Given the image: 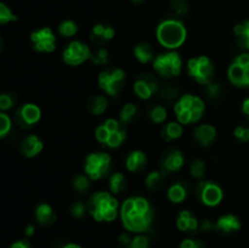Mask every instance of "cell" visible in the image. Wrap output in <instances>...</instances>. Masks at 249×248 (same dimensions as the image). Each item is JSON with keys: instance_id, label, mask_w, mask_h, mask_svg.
<instances>
[{"instance_id": "6da1fadb", "label": "cell", "mask_w": 249, "mask_h": 248, "mask_svg": "<svg viewBox=\"0 0 249 248\" xmlns=\"http://www.w3.org/2000/svg\"><path fill=\"white\" fill-rule=\"evenodd\" d=\"M187 32L184 23L179 19L168 18L157 27V39L167 49H178L186 40Z\"/></svg>"}, {"instance_id": "7a4b0ae2", "label": "cell", "mask_w": 249, "mask_h": 248, "mask_svg": "<svg viewBox=\"0 0 249 248\" xmlns=\"http://www.w3.org/2000/svg\"><path fill=\"white\" fill-rule=\"evenodd\" d=\"M112 168V159L109 155L104 152L90 153L85 160L84 170L92 180H100L109 174Z\"/></svg>"}, {"instance_id": "3957f363", "label": "cell", "mask_w": 249, "mask_h": 248, "mask_svg": "<svg viewBox=\"0 0 249 248\" xmlns=\"http://www.w3.org/2000/svg\"><path fill=\"white\" fill-rule=\"evenodd\" d=\"M187 71L189 74L195 78L199 84H209L214 77V65L208 56L191 58L187 62Z\"/></svg>"}, {"instance_id": "277c9868", "label": "cell", "mask_w": 249, "mask_h": 248, "mask_svg": "<svg viewBox=\"0 0 249 248\" xmlns=\"http://www.w3.org/2000/svg\"><path fill=\"white\" fill-rule=\"evenodd\" d=\"M153 67L163 78L177 77L181 72V58L175 51L160 53L153 61Z\"/></svg>"}, {"instance_id": "5b68a950", "label": "cell", "mask_w": 249, "mask_h": 248, "mask_svg": "<svg viewBox=\"0 0 249 248\" xmlns=\"http://www.w3.org/2000/svg\"><path fill=\"white\" fill-rule=\"evenodd\" d=\"M125 83V72L121 68H114L101 72L99 77L100 88L109 96H117Z\"/></svg>"}, {"instance_id": "8992f818", "label": "cell", "mask_w": 249, "mask_h": 248, "mask_svg": "<svg viewBox=\"0 0 249 248\" xmlns=\"http://www.w3.org/2000/svg\"><path fill=\"white\" fill-rule=\"evenodd\" d=\"M91 53L89 46L83 44L82 41L74 40L68 44L67 48L63 50L62 57L68 66H79L91 58Z\"/></svg>"}, {"instance_id": "52a82bcc", "label": "cell", "mask_w": 249, "mask_h": 248, "mask_svg": "<svg viewBox=\"0 0 249 248\" xmlns=\"http://www.w3.org/2000/svg\"><path fill=\"white\" fill-rule=\"evenodd\" d=\"M123 225L126 230L133 231V232H143L150 228L152 223V211L148 213H139L135 208L128 214H121Z\"/></svg>"}, {"instance_id": "ba28073f", "label": "cell", "mask_w": 249, "mask_h": 248, "mask_svg": "<svg viewBox=\"0 0 249 248\" xmlns=\"http://www.w3.org/2000/svg\"><path fill=\"white\" fill-rule=\"evenodd\" d=\"M196 194L198 198L209 207L218 206L223 199V190L214 182L201 181L197 185Z\"/></svg>"}, {"instance_id": "9c48e42d", "label": "cell", "mask_w": 249, "mask_h": 248, "mask_svg": "<svg viewBox=\"0 0 249 248\" xmlns=\"http://www.w3.org/2000/svg\"><path fill=\"white\" fill-rule=\"evenodd\" d=\"M31 40L33 41L34 49L40 53H53L56 48V36L48 27L34 31L31 35Z\"/></svg>"}, {"instance_id": "30bf717a", "label": "cell", "mask_w": 249, "mask_h": 248, "mask_svg": "<svg viewBox=\"0 0 249 248\" xmlns=\"http://www.w3.org/2000/svg\"><path fill=\"white\" fill-rule=\"evenodd\" d=\"M41 117L40 108L36 105L26 104L17 109L15 114V122L18 124L21 128L28 129L36 123H38Z\"/></svg>"}, {"instance_id": "8fae6325", "label": "cell", "mask_w": 249, "mask_h": 248, "mask_svg": "<svg viewBox=\"0 0 249 248\" xmlns=\"http://www.w3.org/2000/svg\"><path fill=\"white\" fill-rule=\"evenodd\" d=\"M134 91L140 99L147 100L158 91V83L152 74H141L134 84Z\"/></svg>"}, {"instance_id": "7c38bea8", "label": "cell", "mask_w": 249, "mask_h": 248, "mask_svg": "<svg viewBox=\"0 0 249 248\" xmlns=\"http://www.w3.org/2000/svg\"><path fill=\"white\" fill-rule=\"evenodd\" d=\"M228 75L232 84L237 87H249V65L247 67H242L233 62L229 67Z\"/></svg>"}, {"instance_id": "4fadbf2b", "label": "cell", "mask_w": 249, "mask_h": 248, "mask_svg": "<svg viewBox=\"0 0 249 248\" xmlns=\"http://www.w3.org/2000/svg\"><path fill=\"white\" fill-rule=\"evenodd\" d=\"M44 145L41 142L40 139L36 135H29L27 138H24V140L21 142V146H19V151L23 156L26 157L32 158L36 157V155L41 152Z\"/></svg>"}, {"instance_id": "5bb4252c", "label": "cell", "mask_w": 249, "mask_h": 248, "mask_svg": "<svg viewBox=\"0 0 249 248\" xmlns=\"http://www.w3.org/2000/svg\"><path fill=\"white\" fill-rule=\"evenodd\" d=\"M184 165V156L179 150H172L162 158V167L165 172H178Z\"/></svg>"}, {"instance_id": "9a60e30c", "label": "cell", "mask_w": 249, "mask_h": 248, "mask_svg": "<svg viewBox=\"0 0 249 248\" xmlns=\"http://www.w3.org/2000/svg\"><path fill=\"white\" fill-rule=\"evenodd\" d=\"M195 140L201 146H209L214 142L216 138V130L213 125L202 124L195 129Z\"/></svg>"}, {"instance_id": "2e32d148", "label": "cell", "mask_w": 249, "mask_h": 248, "mask_svg": "<svg viewBox=\"0 0 249 248\" xmlns=\"http://www.w3.org/2000/svg\"><path fill=\"white\" fill-rule=\"evenodd\" d=\"M215 229L221 233H231L238 231L241 229L240 219L232 214H228L218 219L215 224Z\"/></svg>"}, {"instance_id": "e0dca14e", "label": "cell", "mask_w": 249, "mask_h": 248, "mask_svg": "<svg viewBox=\"0 0 249 248\" xmlns=\"http://www.w3.org/2000/svg\"><path fill=\"white\" fill-rule=\"evenodd\" d=\"M147 164V157L142 151H133L126 158V168L129 172H141Z\"/></svg>"}, {"instance_id": "ac0fdd59", "label": "cell", "mask_w": 249, "mask_h": 248, "mask_svg": "<svg viewBox=\"0 0 249 248\" xmlns=\"http://www.w3.org/2000/svg\"><path fill=\"white\" fill-rule=\"evenodd\" d=\"M36 218L38 223L43 226H50L55 223L56 214L49 204L41 203L36 209Z\"/></svg>"}, {"instance_id": "d6986e66", "label": "cell", "mask_w": 249, "mask_h": 248, "mask_svg": "<svg viewBox=\"0 0 249 248\" xmlns=\"http://www.w3.org/2000/svg\"><path fill=\"white\" fill-rule=\"evenodd\" d=\"M134 55L135 57L140 61L141 63H150L151 61L155 60V51H153V48L151 46V44L143 43L138 44L134 49Z\"/></svg>"}, {"instance_id": "ffe728a7", "label": "cell", "mask_w": 249, "mask_h": 248, "mask_svg": "<svg viewBox=\"0 0 249 248\" xmlns=\"http://www.w3.org/2000/svg\"><path fill=\"white\" fill-rule=\"evenodd\" d=\"M108 106V101L104 95H96V96L90 97L88 101V109L95 116H100L104 113Z\"/></svg>"}, {"instance_id": "44dd1931", "label": "cell", "mask_w": 249, "mask_h": 248, "mask_svg": "<svg viewBox=\"0 0 249 248\" xmlns=\"http://www.w3.org/2000/svg\"><path fill=\"white\" fill-rule=\"evenodd\" d=\"M233 32H235L238 44L242 48L249 50V21H243L241 23L236 24Z\"/></svg>"}, {"instance_id": "7402d4cb", "label": "cell", "mask_w": 249, "mask_h": 248, "mask_svg": "<svg viewBox=\"0 0 249 248\" xmlns=\"http://www.w3.org/2000/svg\"><path fill=\"white\" fill-rule=\"evenodd\" d=\"M187 196V189L185 187V185L180 184H174L173 186H170V189L168 190V198L173 202V203H180V202L184 201Z\"/></svg>"}, {"instance_id": "603a6c76", "label": "cell", "mask_w": 249, "mask_h": 248, "mask_svg": "<svg viewBox=\"0 0 249 248\" xmlns=\"http://www.w3.org/2000/svg\"><path fill=\"white\" fill-rule=\"evenodd\" d=\"M164 172H152L146 177V185L150 190H158L164 184Z\"/></svg>"}, {"instance_id": "cb8c5ba5", "label": "cell", "mask_w": 249, "mask_h": 248, "mask_svg": "<svg viewBox=\"0 0 249 248\" xmlns=\"http://www.w3.org/2000/svg\"><path fill=\"white\" fill-rule=\"evenodd\" d=\"M163 138L165 139L167 141L169 140H175V139H179L180 136L182 135V128L179 123H172L167 124L165 128L163 129Z\"/></svg>"}, {"instance_id": "d4e9b609", "label": "cell", "mask_w": 249, "mask_h": 248, "mask_svg": "<svg viewBox=\"0 0 249 248\" xmlns=\"http://www.w3.org/2000/svg\"><path fill=\"white\" fill-rule=\"evenodd\" d=\"M125 177L122 173H114L109 179V189L113 194H121L125 190Z\"/></svg>"}, {"instance_id": "484cf974", "label": "cell", "mask_w": 249, "mask_h": 248, "mask_svg": "<svg viewBox=\"0 0 249 248\" xmlns=\"http://www.w3.org/2000/svg\"><path fill=\"white\" fill-rule=\"evenodd\" d=\"M78 32V26L74 21H71V19H66L62 23L58 26V33L63 36H70L75 35Z\"/></svg>"}, {"instance_id": "4316f807", "label": "cell", "mask_w": 249, "mask_h": 248, "mask_svg": "<svg viewBox=\"0 0 249 248\" xmlns=\"http://www.w3.org/2000/svg\"><path fill=\"white\" fill-rule=\"evenodd\" d=\"M148 116H150L151 121L155 122V123H163L167 119V109L164 107L160 106V105L152 106L148 111Z\"/></svg>"}, {"instance_id": "83f0119b", "label": "cell", "mask_w": 249, "mask_h": 248, "mask_svg": "<svg viewBox=\"0 0 249 248\" xmlns=\"http://www.w3.org/2000/svg\"><path fill=\"white\" fill-rule=\"evenodd\" d=\"M136 113H138V108L134 104H128L122 108L121 111V121L123 122L124 124H128L130 122L134 121Z\"/></svg>"}, {"instance_id": "f1b7e54d", "label": "cell", "mask_w": 249, "mask_h": 248, "mask_svg": "<svg viewBox=\"0 0 249 248\" xmlns=\"http://www.w3.org/2000/svg\"><path fill=\"white\" fill-rule=\"evenodd\" d=\"M73 187H74L75 191L79 192L80 195H84L90 187L89 179H88V177L83 174L77 175V177L73 179Z\"/></svg>"}, {"instance_id": "f546056e", "label": "cell", "mask_w": 249, "mask_h": 248, "mask_svg": "<svg viewBox=\"0 0 249 248\" xmlns=\"http://www.w3.org/2000/svg\"><path fill=\"white\" fill-rule=\"evenodd\" d=\"M170 9L177 16H185L189 12V4L186 0H172L170 1Z\"/></svg>"}, {"instance_id": "4dcf8cb0", "label": "cell", "mask_w": 249, "mask_h": 248, "mask_svg": "<svg viewBox=\"0 0 249 248\" xmlns=\"http://www.w3.org/2000/svg\"><path fill=\"white\" fill-rule=\"evenodd\" d=\"M17 21V16L10 10L7 5L0 2V24L9 23V22Z\"/></svg>"}, {"instance_id": "1f68e13d", "label": "cell", "mask_w": 249, "mask_h": 248, "mask_svg": "<svg viewBox=\"0 0 249 248\" xmlns=\"http://www.w3.org/2000/svg\"><path fill=\"white\" fill-rule=\"evenodd\" d=\"M125 131L122 130V129L118 131H114V133H111L109 134V138L108 140H107L106 145L111 148L119 147V146L122 145V142L124 141V139H125Z\"/></svg>"}, {"instance_id": "d6a6232c", "label": "cell", "mask_w": 249, "mask_h": 248, "mask_svg": "<svg viewBox=\"0 0 249 248\" xmlns=\"http://www.w3.org/2000/svg\"><path fill=\"white\" fill-rule=\"evenodd\" d=\"M190 173L196 179H202L204 177V173H206V164H204L203 160L196 159L191 163L190 165Z\"/></svg>"}, {"instance_id": "836d02e7", "label": "cell", "mask_w": 249, "mask_h": 248, "mask_svg": "<svg viewBox=\"0 0 249 248\" xmlns=\"http://www.w3.org/2000/svg\"><path fill=\"white\" fill-rule=\"evenodd\" d=\"M16 95L11 94V92H5V94L0 95V109L1 111H7L14 105L16 104Z\"/></svg>"}, {"instance_id": "e575fe53", "label": "cell", "mask_w": 249, "mask_h": 248, "mask_svg": "<svg viewBox=\"0 0 249 248\" xmlns=\"http://www.w3.org/2000/svg\"><path fill=\"white\" fill-rule=\"evenodd\" d=\"M192 99H194V96H192V95H189V94L182 95V96L180 97L179 101H178L174 106L175 113L179 114L182 109H191Z\"/></svg>"}, {"instance_id": "d590c367", "label": "cell", "mask_w": 249, "mask_h": 248, "mask_svg": "<svg viewBox=\"0 0 249 248\" xmlns=\"http://www.w3.org/2000/svg\"><path fill=\"white\" fill-rule=\"evenodd\" d=\"M105 29H106V26L105 24H95L92 27L91 31V40L96 44L105 43Z\"/></svg>"}, {"instance_id": "8d00e7d4", "label": "cell", "mask_w": 249, "mask_h": 248, "mask_svg": "<svg viewBox=\"0 0 249 248\" xmlns=\"http://www.w3.org/2000/svg\"><path fill=\"white\" fill-rule=\"evenodd\" d=\"M90 60L97 66L106 65L108 62V51L106 49H99L94 53H91V58Z\"/></svg>"}, {"instance_id": "74e56055", "label": "cell", "mask_w": 249, "mask_h": 248, "mask_svg": "<svg viewBox=\"0 0 249 248\" xmlns=\"http://www.w3.org/2000/svg\"><path fill=\"white\" fill-rule=\"evenodd\" d=\"M11 130V119L4 112H0V139L6 136Z\"/></svg>"}, {"instance_id": "f35d334b", "label": "cell", "mask_w": 249, "mask_h": 248, "mask_svg": "<svg viewBox=\"0 0 249 248\" xmlns=\"http://www.w3.org/2000/svg\"><path fill=\"white\" fill-rule=\"evenodd\" d=\"M191 213L189 211H182L181 213L179 214L177 220V225L179 228V230L181 231H189V224L190 219H191Z\"/></svg>"}, {"instance_id": "ab89813d", "label": "cell", "mask_w": 249, "mask_h": 248, "mask_svg": "<svg viewBox=\"0 0 249 248\" xmlns=\"http://www.w3.org/2000/svg\"><path fill=\"white\" fill-rule=\"evenodd\" d=\"M178 92H179V90L177 88L173 87L172 84H167L160 89V94L162 99L167 100V101H172V100H174L178 96Z\"/></svg>"}, {"instance_id": "60d3db41", "label": "cell", "mask_w": 249, "mask_h": 248, "mask_svg": "<svg viewBox=\"0 0 249 248\" xmlns=\"http://www.w3.org/2000/svg\"><path fill=\"white\" fill-rule=\"evenodd\" d=\"M134 203H135V209L139 213L145 214L152 211L148 201L146 198H143V197H135V198H134Z\"/></svg>"}, {"instance_id": "b9f144b4", "label": "cell", "mask_w": 249, "mask_h": 248, "mask_svg": "<svg viewBox=\"0 0 249 248\" xmlns=\"http://www.w3.org/2000/svg\"><path fill=\"white\" fill-rule=\"evenodd\" d=\"M128 246L129 248H150V242L145 236H136L135 238L130 241Z\"/></svg>"}, {"instance_id": "7bdbcfd3", "label": "cell", "mask_w": 249, "mask_h": 248, "mask_svg": "<svg viewBox=\"0 0 249 248\" xmlns=\"http://www.w3.org/2000/svg\"><path fill=\"white\" fill-rule=\"evenodd\" d=\"M94 212H100V213L102 214V218H104V220H106V221H112L117 218V209L116 208H109V207H106V208L101 209V211H94ZM94 212H92V213H94Z\"/></svg>"}, {"instance_id": "ee69618b", "label": "cell", "mask_w": 249, "mask_h": 248, "mask_svg": "<svg viewBox=\"0 0 249 248\" xmlns=\"http://www.w3.org/2000/svg\"><path fill=\"white\" fill-rule=\"evenodd\" d=\"M235 136L240 141L247 142V141H249V128L243 125L237 126V128L235 129Z\"/></svg>"}, {"instance_id": "f6af8a7d", "label": "cell", "mask_w": 249, "mask_h": 248, "mask_svg": "<svg viewBox=\"0 0 249 248\" xmlns=\"http://www.w3.org/2000/svg\"><path fill=\"white\" fill-rule=\"evenodd\" d=\"M71 213L74 218H82L85 214V204L82 202H75L72 207H71Z\"/></svg>"}, {"instance_id": "bcb514c9", "label": "cell", "mask_w": 249, "mask_h": 248, "mask_svg": "<svg viewBox=\"0 0 249 248\" xmlns=\"http://www.w3.org/2000/svg\"><path fill=\"white\" fill-rule=\"evenodd\" d=\"M95 134H96L97 141H100L101 143H106L107 140H108V138H109V134L111 133H109L108 129H107L106 126L101 125L96 129V133Z\"/></svg>"}, {"instance_id": "7dc6e473", "label": "cell", "mask_w": 249, "mask_h": 248, "mask_svg": "<svg viewBox=\"0 0 249 248\" xmlns=\"http://www.w3.org/2000/svg\"><path fill=\"white\" fill-rule=\"evenodd\" d=\"M206 92L209 97L213 99V97H216L220 94V87H219V84H216V83H209V84H207Z\"/></svg>"}, {"instance_id": "c3c4849f", "label": "cell", "mask_w": 249, "mask_h": 248, "mask_svg": "<svg viewBox=\"0 0 249 248\" xmlns=\"http://www.w3.org/2000/svg\"><path fill=\"white\" fill-rule=\"evenodd\" d=\"M180 124L191 123V109H182L179 114H177Z\"/></svg>"}, {"instance_id": "681fc988", "label": "cell", "mask_w": 249, "mask_h": 248, "mask_svg": "<svg viewBox=\"0 0 249 248\" xmlns=\"http://www.w3.org/2000/svg\"><path fill=\"white\" fill-rule=\"evenodd\" d=\"M104 125L108 129L109 133H114V131L121 130V124H119V122L116 121V119H112V118L107 119V121L105 122Z\"/></svg>"}, {"instance_id": "f907efd6", "label": "cell", "mask_w": 249, "mask_h": 248, "mask_svg": "<svg viewBox=\"0 0 249 248\" xmlns=\"http://www.w3.org/2000/svg\"><path fill=\"white\" fill-rule=\"evenodd\" d=\"M135 208V203H134V198H128L124 201V203L122 204V212L121 214H128L130 213L133 209Z\"/></svg>"}, {"instance_id": "816d5d0a", "label": "cell", "mask_w": 249, "mask_h": 248, "mask_svg": "<svg viewBox=\"0 0 249 248\" xmlns=\"http://www.w3.org/2000/svg\"><path fill=\"white\" fill-rule=\"evenodd\" d=\"M191 109H197V111H204L203 100L199 99L198 96H194V99H192Z\"/></svg>"}, {"instance_id": "f5cc1de1", "label": "cell", "mask_w": 249, "mask_h": 248, "mask_svg": "<svg viewBox=\"0 0 249 248\" xmlns=\"http://www.w3.org/2000/svg\"><path fill=\"white\" fill-rule=\"evenodd\" d=\"M180 248H202L201 242L195 240H185L184 242L181 243Z\"/></svg>"}, {"instance_id": "db71d44e", "label": "cell", "mask_w": 249, "mask_h": 248, "mask_svg": "<svg viewBox=\"0 0 249 248\" xmlns=\"http://www.w3.org/2000/svg\"><path fill=\"white\" fill-rule=\"evenodd\" d=\"M203 117V111H197V109H191V123H196Z\"/></svg>"}, {"instance_id": "11a10c76", "label": "cell", "mask_w": 249, "mask_h": 248, "mask_svg": "<svg viewBox=\"0 0 249 248\" xmlns=\"http://www.w3.org/2000/svg\"><path fill=\"white\" fill-rule=\"evenodd\" d=\"M114 36V29L113 27L111 26H106V29H105V41L111 40L112 38Z\"/></svg>"}, {"instance_id": "9f6ffc18", "label": "cell", "mask_w": 249, "mask_h": 248, "mask_svg": "<svg viewBox=\"0 0 249 248\" xmlns=\"http://www.w3.org/2000/svg\"><path fill=\"white\" fill-rule=\"evenodd\" d=\"M10 248H31V245H29L28 241L21 240V241H17V242H15Z\"/></svg>"}, {"instance_id": "6f0895ef", "label": "cell", "mask_w": 249, "mask_h": 248, "mask_svg": "<svg viewBox=\"0 0 249 248\" xmlns=\"http://www.w3.org/2000/svg\"><path fill=\"white\" fill-rule=\"evenodd\" d=\"M213 229H215V225H213L209 220H204L203 223H202V230L203 231H211L213 230Z\"/></svg>"}, {"instance_id": "680465c9", "label": "cell", "mask_w": 249, "mask_h": 248, "mask_svg": "<svg viewBox=\"0 0 249 248\" xmlns=\"http://www.w3.org/2000/svg\"><path fill=\"white\" fill-rule=\"evenodd\" d=\"M242 111H243V113L246 114V116L249 117V99L245 100V102H243Z\"/></svg>"}, {"instance_id": "91938a15", "label": "cell", "mask_w": 249, "mask_h": 248, "mask_svg": "<svg viewBox=\"0 0 249 248\" xmlns=\"http://www.w3.org/2000/svg\"><path fill=\"white\" fill-rule=\"evenodd\" d=\"M24 233H26L27 237H31V236L34 233V226L33 225H28V226H27L26 230H24Z\"/></svg>"}, {"instance_id": "94428289", "label": "cell", "mask_w": 249, "mask_h": 248, "mask_svg": "<svg viewBox=\"0 0 249 248\" xmlns=\"http://www.w3.org/2000/svg\"><path fill=\"white\" fill-rule=\"evenodd\" d=\"M119 240H121V242L124 243V245H129V243H130V241H131L130 238H129V236L125 235V233H123V235L119 237Z\"/></svg>"}, {"instance_id": "6125c7cd", "label": "cell", "mask_w": 249, "mask_h": 248, "mask_svg": "<svg viewBox=\"0 0 249 248\" xmlns=\"http://www.w3.org/2000/svg\"><path fill=\"white\" fill-rule=\"evenodd\" d=\"M63 248H82V247L78 245H75V243H68V245L63 246Z\"/></svg>"}, {"instance_id": "be15d7a7", "label": "cell", "mask_w": 249, "mask_h": 248, "mask_svg": "<svg viewBox=\"0 0 249 248\" xmlns=\"http://www.w3.org/2000/svg\"><path fill=\"white\" fill-rule=\"evenodd\" d=\"M131 1H134V2H141V1H143V0H131Z\"/></svg>"}, {"instance_id": "e7e4bbea", "label": "cell", "mask_w": 249, "mask_h": 248, "mask_svg": "<svg viewBox=\"0 0 249 248\" xmlns=\"http://www.w3.org/2000/svg\"><path fill=\"white\" fill-rule=\"evenodd\" d=\"M1 48H2V40L1 38H0V50H1Z\"/></svg>"}]
</instances>
